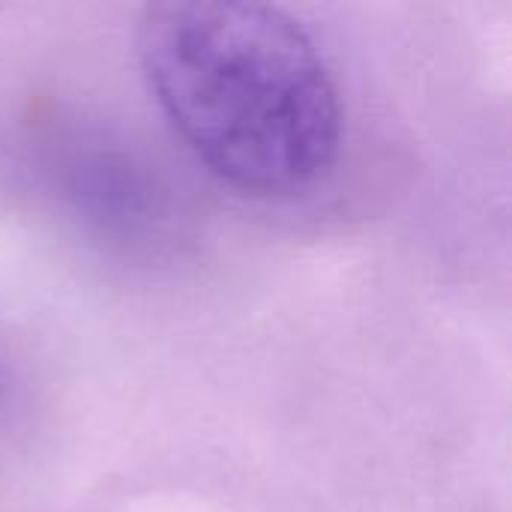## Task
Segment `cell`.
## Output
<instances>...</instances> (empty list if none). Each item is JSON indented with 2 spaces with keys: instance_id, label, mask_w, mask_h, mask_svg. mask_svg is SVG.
I'll return each instance as SVG.
<instances>
[{
  "instance_id": "6da1fadb",
  "label": "cell",
  "mask_w": 512,
  "mask_h": 512,
  "mask_svg": "<svg viewBox=\"0 0 512 512\" xmlns=\"http://www.w3.org/2000/svg\"><path fill=\"white\" fill-rule=\"evenodd\" d=\"M141 75L180 141L225 186L291 198L342 141V105L312 36L264 3L171 0L138 21Z\"/></svg>"
},
{
  "instance_id": "7a4b0ae2",
  "label": "cell",
  "mask_w": 512,
  "mask_h": 512,
  "mask_svg": "<svg viewBox=\"0 0 512 512\" xmlns=\"http://www.w3.org/2000/svg\"><path fill=\"white\" fill-rule=\"evenodd\" d=\"M129 168L132 165H126L120 159L99 156L78 168V174L72 180V195L90 216H96L108 225L141 222L150 210V189Z\"/></svg>"
}]
</instances>
